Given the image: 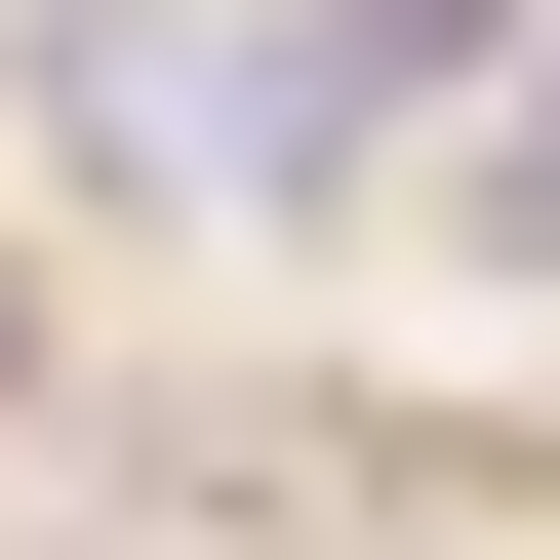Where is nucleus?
Returning a JSON list of instances; mask_svg holds the SVG:
<instances>
[{
    "label": "nucleus",
    "mask_w": 560,
    "mask_h": 560,
    "mask_svg": "<svg viewBox=\"0 0 560 560\" xmlns=\"http://www.w3.org/2000/svg\"><path fill=\"white\" fill-rule=\"evenodd\" d=\"M441 241H480V280H560V40L480 81V161H441Z\"/></svg>",
    "instance_id": "obj_1"
}]
</instances>
